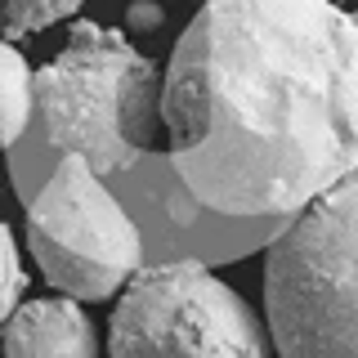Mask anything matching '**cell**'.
Returning <instances> with one entry per match:
<instances>
[{"label": "cell", "instance_id": "ba28073f", "mask_svg": "<svg viewBox=\"0 0 358 358\" xmlns=\"http://www.w3.org/2000/svg\"><path fill=\"white\" fill-rule=\"evenodd\" d=\"M85 0H0V36H31L72 18Z\"/></svg>", "mask_w": 358, "mask_h": 358}, {"label": "cell", "instance_id": "52a82bcc", "mask_svg": "<svg viewBox=\"0 0 358 358\" xmlns=\"http://www.w3.org/2000/svg\"><path fill=\"white\" fill-rule=\"evenodd\" d=\"M36 108V72L14 41L0 36V152L22 139Z\"/></svg>", "mask_w": 358, "mask_h": 358}, {"label": "cell", "instance_id": "30bf717a", "mask_svg": "<svg viewBox=\"0 0 358 358\" xmlns=\"http://www.w3.org/2000/svg\"><path fill=\"white\" fill-rule=\"evenodd\" d=\"M354 18H358V14H354Z\"/></svg>", "mask_w": 358, "mask_h": 358}, {"label": "cell", "instance_id": "6da1fadb", "mask_svg": "<svg viewBox=\"0 0 358 358\" xmlns=\"http://www.w3.org/2000/svg\"><path fill=\"white\" fill-rule=\"evenodd\" d=\"M179 184L215 215H296L358 171V18L336 0H206L162 72Z\"/></svg>", "mask_w": 358, "mask_h": 358}, {"label": "cell", "instance_id": "277c9868", "mask_svg": "<svg viewBox=\"0 0 358 358\" xmlns=\"http://www.w3.org/2000/svg\"><path fill=\"white\" fill-rule=\"evenodd\" d=\"M108 350L112 358H273L255 309L201 260L139 268L117 300Z\"/></svg>", "mask_w": 358, "mask_h": 358}, {"label": "cell", "instance_id": "7a4b0ae2", "mask_svg": "<svg viewBox=\"0 0 358 358\" xmlns=\"http://www.w3.org/2000/svg\"><path fill=\"white\" fill-rule=\"evenodd\" d=\"M36 103L63 157H85L99 175L130 171L162 126V72L126 31L81 18L36 67Z\"/></svg>", "mask_w": 358, "mask_h": 358}, {"label": "cell", "instance_id": "5b68a950", "mask_svg": "<svg viewBox=\"0 0 358 358\" xmlns=\"http://www.w3.org/2000/svg\"><path fill=\"white\" fill-rule=\"evenodd\" d=\"M27 246L45 282L72 300H108L139 273L143 238L85 157L67 152L27 206Z\"/></svg>", "mask_w": 358, "mask_h": 358}, {"label": "cell", "instance_id": "3957f363", "mask_svg": "<svg viewBox=\"0 0 358 358\" xmlns=\"http://www.w3.org/2000/svg\"><path fill=\"white\" fill-rule=\"evenodd\" d=\"M264 322L282 358H358V171L300 206L273 238Z\"/></svg>", "mask_w": 358, "mask_h": 358}, {"label": "cell", "instance_id": "8992f818", "mask_svg": "<svg viewBox=\"0 0 358 358\" xmlns=\"http://www.w3.org/2000/svg\"><path fill=\"white\" fill-rule=\"evenodd\" d=\"M5 358H99V331L81 300H31L5 318Z\"/></svg>", "mask_w": 358, "mask_h": 358}, {"label": "cell", "instance_id": "9c48e42d", "mask_svg": "<svg viewBox=\"0 0 358 358\" xmlns=\"http://www.w3.org/2000/svg\"><path fill=\"white\" fill-rule=\"evenodd\" d=\"M27 287V273H22V260H18V246H14V233L9 224L0 220V322L18 309V296Z\"/></svg>", "mask_w": 358, "mask_h": 358}]
</instances>
